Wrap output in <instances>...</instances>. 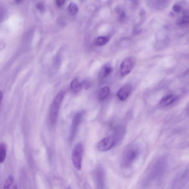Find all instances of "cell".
Segmentation results:
<instances>
[{
    "mask_svg": "<svg viewBox=\"0 0 189 189\" xmlns=\"http://www.w3.org/2000/svg\"><path fill=\"white\" fill-rule=\"evenodd\" d=\"M140 153V148L138 146L133 145L129 146L123 154L121 162V167L124 169L131 167L138 159Z\"/></svg>",
    "mask_w": 189,
    "mask_h": 189,
    "instance_id": "6da1fadb",
    "label": "cell"
},
{
    "mask_svg": "<svg viewBox=\"0 0 189 189\" xmlns=\"http://www.w3.org/2000/svg\"><path fill=\"white\" fill-rule=\"evenodd\" d=\"M64 97V93L62 91L59 92L54 98L50 106L49 112V119L52 124H55L58 118L59 109Z\"/></svg>",
    "mask_w": 189,
    "mask_h": 189,
    "instance_id": "7a4b0ae2",
    "label": "cell"
},
{
    "mask_svg": "<svg viewBox=\"0 0 189 189\" xmlns=\"http://www.w3.org/2000/svg\"><path fill=\"white\" fill-rule=\"evenodd\" d=\"M83 147L81 143H78L74 147L72 155V163L78 170L81 168Z\"/></svg>",
    "mask_w": 189,
    "mask_h": 189,
    "instance_id": "3957f363",
    "label": "cell"
},
{
    "mask_svg": "<svg viewBox=\"0 0 189 189\" xmlns=\"http://www.w3.org/2000/svg\"><path fill=\"white\" fill-rule=\"evenodd\" d=\"M93 177L97 189H104L105 183V174L104 169L101 166H98L94 170Z\"/></svg>",
    "mask_w": 189,
    "mask_h": 189,
    "instance_id": "277c9868",
    "label": "cell"
},
{
    "mask_svg": "<svg viewBox=\"0 0 189 189\" xmlns=\"http://www.w3.org/2000/svg\"><path fill=\"white\" fill-rule=\"evenodd\" d=\"M136 60L134 57H129L124 59L121 65V75L124 76L129 74L134 68Z\"/></svg>",
    "mask_w": 189,
    "mask_h": 189,
    "instance_id": "5b68a950",
    "label": "cell"
},
{
    "mask_svg": "<svg viewBox=\"0 0 189 189\" xmlns=\"http://www.w3.org/2000/svg\"><path fill=\"white\" fill-rule=\"evenodd\" d=\"M116 145L115 140L113 136H109L99 142L98 145V148L99 151L105 152L109 151Z\"/></svg>",
    "mask_w": 189,
    "mask_h": 189,
    "instance_id": "8992f818",
    "label": "cell"
},
{
    "mask_svg": "<svg viewBox=\"0 0 189 189\" xmlns=\"http://www.w3.org/2000/svg\"><path fill=\"white\" fill-rule=\"evenodd\" d=\"M84 114H85V112L84 111H80V112L77 113L74 116L73 119H72L70 133V140L71 141L73 139L75 133H76L78 127L81 122Z\"/></svg>",
    "mask_w": 189,
    "mask_h": 189,
    "instance_id": "52a82bcc",
    "label": "cell"
},
{
    "mask_svg": "<svg viewBox=\"0 0 189 189\" xmlns=\"http://www.w3.org/2000/svg\"><path fill=\"white\" fill-rule=\"evenodd\" d=\"M131 91V87L129 84H126L118 91L117 96L120 100L124 101L129 97Z\"/></svg>",
    "mask_w": 189,
    "mask_h": 189,
    "instance_id": "ba28073f",
    "label": "cell"
},
{
    "mask_svg": "<svg viewBox=\"0 0 189 189\" xmlns=\"http://www.w3.org/2000/svg\"><path fill=\"white\" fill-rule=\"evenodd\" d=\"M112 71V68L109 65H104L101 69L99 74V78L102 80L109 76Z\"/></svg>",
    "mask_w": 189,
    "mask_h": 189,
    "instance_id": "9c48e42d",
    "label": "cell"
},
{
    "mask_svg": "<svg viewBox=\"0 0 189 189\" xmlns=\"http://www.w3.org/2000/svg\"><path fill=\"white\" fill-rule=\"evenodd\" d=\"M124 134L125 130L124 128L120 126L116 128L114 134L113 136L115 140L116 145L122 140Z\"/></svg>",
    "mask_w": 189,
    "mask_h": 189,
    "instance_id": "30bf717a",
    "label": "cell"
},
{
    "mask_svg": "<svg viewBox=\"0 0 189 189\" xmlns=\"http://www.w3.org/2000/svg\"><path fill=\"white\" fill-rule=\"evenodd\" d=\"M14 181V177L12 175H10L5 182L3 189H17V186Z\"/></svg>",
    "mask_w": 189,
    "mask_h": 189,
    "instance_id": "8fae6325",
    "label": "cell"
},
{
    "mask_svg": "<svg viewBox=\"0 0 189 189\" xmlns=\"http://www.w3.org/2000/svg\"><path fill=\"white\" fill-rule=\"evenodd\" d=\"M71 88L74 92H78L82 89V84L80 83L77 79H74L71 82Z\"/></svg>",
    "mask_w": 189,
    "mask_h": 189,
    "instance_id": "7c38bea8",
    "label": "cell"
},
{
    "mask_svg": "<svg viewBox=\"0 0 189 189\" xmlns=\"http://www.w3.org/2000/svg\"><path fill=\"white\" fill-rule=\"evenodd\" d=\"M176 99V97L171 95L165 96L160 101V104L163 106H167L173 103Z\"/></svg>",
    "mask_w": 189,
    "mask_h": 189,
    "instance_id": "4fadbf2b",
    "label": "cell"
},
{
    "mask_svg": "<svg viewBox=\"0 0 189 189\" xmlns=\"http://www.w3.org/2000/svg\"><path fill=\"white\" fill-rule=\"evenodd\" d=\"M7 153V146L5 143H1L0 145V162L2 163L5 160Z\"/></svg>",
    "mask_w": 189,
    "mask_h": 189,
    "instance_id": "5bb4252c",
    "label": "cell"
},
{
    "mask_svg": "<svg viewBox=\"0 0 189 189\" xmlns=\"http://www.w3.org/2000/svg\"><path fill=\"white\" fill-rule=\"evenodd\" d=\"M110 40V38L108 36H100L98 37L94 41V45L97 46H102L107 44Z\"/></svg>",
    "mask_w": 189,
    "mask_h": 189,
    "instance_id": "9a60e30c",
    "label": "cell"
},
{
    "mask_svg": "<svg viewBox=\"0 0 189 189\" xmlns=\"http://www.w3.org/2000/svg\"><path fill=\"white\" fill-rule=\"evenodd\" d=\"M110 93V89L108 87H105L101 88L99 92L98 97L101 100L105 99L108 96Z\"/></svg>",
    "mask_w": 189,
    "mask_h": 189,
    "instance_id": "2e32d148",
    "label": "cell"
},
{
    "mask_svg": "<svg viewBox=\"0 0 189 189\" xmlns=\"http://www.w3.org/2000/svg\"><path fill=\"white\" fill-rule=\"evenodd\" d=\"M68 10L70 12L72 15H75L78 11V7L75 3L71 2L69 5Z\"/></svg>",
    "mask_w": 189,
    "mask_h": 189,
    "instance_id": "e0dca14e",
    "label": "cell"
},
{
    "mask_svg": "<svg viewBox=\"0 0 189 189\" xmlns=\"http://www.w3.org/2000/svg\"><path fill=\"white\" fill-rule=\"evenodd\" d=\"M117 12L119 13V21L121 22H124L125 21L126 15L125 12L122 11L121 9H117Z\"/></svg>",
    "mask_w": 189,
    "mask_h": 189,
    "instance_id": "ac0fdd59",
    "label": "cell"
},
{
    "mask_svg": "<svg viewBox=\"0 0 189 189\" xmlns=\"http://www.w3.org/2000/svg\"><path fill=\"white\" fill-rule=\"evenodd\" d=\"M179 25L187 24L189 23V16H184L177 21Z\"/></svg>",
    "mask_w": 189,
    "mask_h": 189,
    "instance_id": "d6986e66",
    "label": "cell"
},
{
    "mask_svg": "<svg viewBox=\"0 0 189 189\" xmlns=\"http://www.w3.org/2000/svg\"><path fill=\"white\" fill-rule=\"evenodd\" d=\"M82 85L85 89H88L90 88L91 83L88 81L85 80L83 82Z\"/></svg>",
    "mask_w": 189,
    "mask_h": 189,
    "instance_id": "ffe728a7",
    "label": "cell"
},
{
    "mask_svg": "<svg viewBox=\"0 0 189 189\" xmlns=\"http://www.w3.org/2000/svg\"><path fill=\"white\" fill-rule=\"evenodd\" d=\"M37 8L41 12L43 13L45 11V8L43 3H38L36 5Z\"/></svg>",
    "mask_w": 189,
    "mask_h": 189,
    "instance_id": "44dd1931",
    "label": "cell"
},
{
    "mask_svg": "<svg viewBox=\"0 0 189 189\" xmlns=\"http://www.w3.org/2000/svg\"><path fill=\"white\" fill-rule=\"evenodd\" d=\"M173 9L174 11L176 12H179L181 10V7L179 5H175L173 6Z\"/></svg>",
    "mask_w": 189,
    "mask_h": 189,
    "instance_id": "7402d4cb",
    "label": "cell"
},
{
    "mask_svg": "<svg viewBox=\"0 0 189 189\" xmlns=\"http://www.w3.org/2000/svg\"><path fill=\"white\" fill-rule=\"evenodd\" d=\"M65 2V1H62V0H58V1H55V3H56L57 6L58 7H61L63 6Z\"/></svg>",
    "mask_w": 189,
    "mask_h": 189,
    "instance_id": "603a6c76",
    "label": "cell"
},
{
    "mask_svg": "<svg viewBox=\"0 0 189 189\" xmlns=\"http://www.w3.org/2000/svg\"><path fill=\"white\" fill-rule=\"evenodd\" d=\"M23 1H15V2L16 3H18V4H19V3H21Z\"/></svg>",
    "mask_w": 189,
    "mask_h": 189,
    "instance_id": "cb8c5ba5",
    "label": "cell"
},
{
    "mask_svg": "<svg viewBox=\"0 0 189 189\" xmlns=\"http://www.w3.org/2000/svg\"><path fill=\"white\" fill-rule=\"evenodd\" d=\"M2 97H3L2 93V92H1V94H0V99H1V102L2 101Z\"/></svg>",
    "mask_w": 189,
    "mask_h": 189,
    "instance_id": "d4e9b609",
    "label": "cell"
},
{
    "mask_svg": "<svg viewBox=\"0 0 189 189\" xmlns=\"http://www.w3.org/2000/svg\"><path fill=\"white\" fill-rule=\"evenodd\" d=\"M68 189H70V188H68Z\"/></svg>",
    "mask_w": 189,
    "mask_h": 189,
    "instance_id": "484cf974",
    "label": "cell"
},
{
    "mask_svg": "<svg viewBox=\"0 0 189 189\" xmlns=\"http://www.w3.org/2000/svg\"></svg>",
    "mask_w": 189,
    "mask_h": 189,
    "instance_id": "4316f807",
    "label": "cell"
}]
</instances>
